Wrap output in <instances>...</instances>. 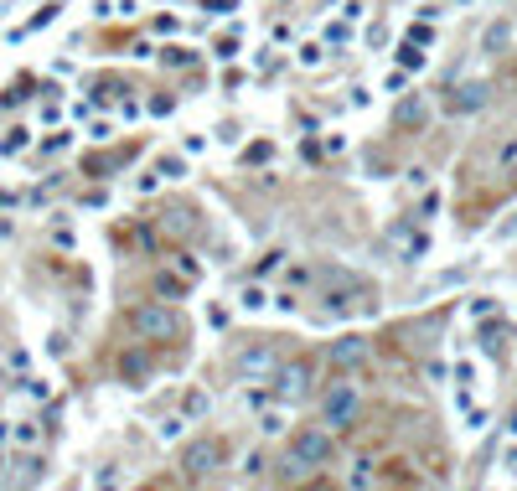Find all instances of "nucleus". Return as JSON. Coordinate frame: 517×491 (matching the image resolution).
<instances>
[{
	"label": "nucleus",
	"instance_id": "f257e3e1",
	"mask_svg": "<svg viewBox=\"0 0 517 491\" xmlns=\"http://www.w3.org/2000/svg\"><path fill=\"white\" fill-rule=\"evenodd\" d=\"M337 460V435H331L326 424H306V429H295L290 435V476H311L321 466H331Z\"/></svg>",
	"mask_w": 517,
	"mask_h": 491
},
{
	"label": "nucleus",
	"instance_id": "9d476101",
	"mask_svg": "<svg viewBox=\"0 0 517 491\" xmlns=\"http://www.w3.org/2000/svg\"><path fill=\"white\" fill-rule=\"evenodd\" d=\"M486 94H492V88H486V83H455V94H450V109L455 114H476V109H486Z\"/></svg>",
	"mask_w": 517,
	"mask_h": 491
},
{
	"label": "nucleus",
	"instance_id": "f03ea898",
	"mask_svg": "<svg viewBox=\"0 0 517 491\" xmlns=\"http://www.w3.org/2000/svg\"><path fill=\"white\" fill-rule=\"evenodd\" d=\"M130 331L140 336V342H176L181 316H176V305H166V300H140L130 311Z\"/></svg>",
	"mask_w": 517,
	"mask_h": 491
},
{
	"label": "nucleus",
	"instance_id": "f8f14e48",
	"mask_svg": "<svg viewBox=\"0 0 517 491\" xmlns=\"http://www.w3.org/2000/svg\"><path fill=\"white\" fill-rule=\"evenodd\" d=\"M399 57H404V68H424V52H419V42H414V47H399Z\"/></svg>",
	"mask_w": 517,
	"mask_h": 491
},
{
	"label": "nucleus",
	"instance_id": "a211bd4d",
	"mask_svg": "<svg viewBox=\"0 0 517 491\" xmlns=\"http://www.w3.org/2000/svg\"><path fill=\"white\" fill-rule=\"evenodd\" d=\"M507 218H512V223H507V228H502V238H512V233H517V207H512V212H507Z\"/></svg>",
	"mask_w": 517,
	"mask_h": 491
},
{
	"label": "nucleus",
	"instance_id": "dca6fc26",
	"mask_svg": "<svg viewBox=\"0 0 517 491\" xmlns=\"http://www.w3.org/2000/svg\"><path fill=\"white\" fill-rule=\"evenodd\" d=\"M512 156H517V140H507V145L497 150V161H502V166H512Z\"/></svg>",
	"mask_w": 517,
	"mask_h": 491
},
{
	"label": "nucleus",
	"instance_id": "1a4fd4ad",
	"mask_svg": "<svg viewBox=\"0 0 517 491\" xmlns=\"http://www.w3.org/2000/svg\"><path fill=\"white\" fill-rule=\"evenodd\" d=\"M512 42H517V26H512L507 16H497V21L481 32V52H486V57H507Z\"/></svg>",
	"mask_w": 517,
	"mask_h": 491
},
{
	"label": "nucleus",
	"instance_id": "4468645a",
	"mask_svg": "<svg viewBox=\"0 0 517 491\" xmlns=\"http://www.w3.org/2000/svg\"><path fill=\"white\" fill-rule=\"evenodd\" d=\"M243 305H249V311H259V305H264V290L249 285V290H243Z\"/></svg>",
	"mask_w": 517,
	"mask_h": 491
},
{
	"label": "nucleus",
	"instance_id": "2eb2a0df",
	"mask_svg": "<svg viewBox=\"0 0 517 491\" xmlns=\"http://www.w3.org/2000/svg\"><path fill=\"white\" fill-rule=\"evenodd\" d=\"M187 414H207V398L202 393H187Z\"/></svg>",
	"mask_w": 517,
	"mask_h": 491
},
{
	"label": "nucleus",
	"instance_id": "f3484780",
	"mask_svg": "<svg viewBox=\"0 0 517 491\" xmlns=\"http://www.w3.org/2000/svg\"><path fill=\"white\" fill-rule=\"evenodd\" d=\"M502 466H507V471L517 476V450H507V455H502Z\"/></svg>",
	"mask_w": 517,
	"mask_h": 491
},
{
	"label": "nucleus",
	"instance_id": "20e7f679",
	"mask_svg": "<svg viewBox=\"0 0 517 491\" xmlns=\"http://www.w3.org/2000/svg\"><path fill=\"white\" fill-rule=\"evenodd\" d=\"M218 466H223V440L218 435H197L187 450H181V476H187V481L218 476Z\"/></svg>",
	"mask_w": 517,
	"mask_h": 491
},
{
	"label": "nucleus",
	"instance_id": "0eeeda50",
	"mask_svg": "<svg viewBox=\"0 0 517 491\" xmlns=\"http://www.w3.org/2000/svg\"><path fill=\"white\" fill-rule=\"evenodd\" d=\"M393 125H399L404 135H419L424 125H430V99H424V94H409V88H404L399 104H393Z\"/></svg>",
	"mask_w": 517,
	"mask_h": 491
},
{
	"label": "nucleus",
	"instance_id": "6ab92c4d",
	"mask_svg": "<svg viewBox=\"0 0 517 491\" xmlns=\"http://www.w3.org/2000/svg\"><path fill=\"white\" fill-rule=\"evenodd\" d=\"M233 6V0H207V11H228Z\"/></svg>",
	"mask_w": 517,
	"mask_h": 491
},
{
	"label": "nucleus",
	"instance_id": "39448f33",
	"mask_svg": "<svg viewBox=\"0 0 517 491\" xmlns=\"http://www.w3.org/2000/svg\"><path fill=\"white\" fill-rule=\"evenodd\" d=\"M275 367H280V352L269 347V342H254V347H243L233 357V373L243 383H269V378H275Z\"/></svg>",
	"mask_w": 517,
	"mask_h": 491
},
{
	"label": "nucleus",
	"instance_id": "9b49d317",
	"mask_svg": "<svg viewBox=\"0 0 517 491\" xmlns=\"http://www.w3.org/2000/svg\"><path fill=\"white\" fill-rule=\"evenodd\" d=\"M119 373H125V378H130V383H135V378H140V373H145V362H140V357H135V352H130V357H125V362H119Z\"/></svg>",
	"mask_w": 517,
	"mask_h": 491
},
{
	"label": "nucleus",
	"instance_id": "6e6552de",
	"mask_svg": "<svg viewBox=\"0 0 517 491\" xmlns=\"http://www.w3.org/2000/svg\"><path fill=\"white\" fill-rule=\"evenodd\" d=\"M326 357H331V367H337V373H352V367L368 362V342H362V336H337Z\"/></svg>",
	"mask_w": 517,
	"mask_h": 491
},
{
	"label": "nucleus",
	"instance_id": "aec40b11",
	"mask_svg": "<svg viewBox=\"0 0 517 491\" xmlns=\"http://www.w3.org/2000/svg\"><path fill=\"white\" fill-rule=\"evenodd\" d=\"M512 429H517V409H512Z\"/></svg>",
	"mask_w": 517,
	"mask_h": 491
},
{
	"label": "nucleus",
	"instance_id": "ddd939ff",
	"mask_svg": "<svg viewBox=\"0 0 517 491\" xmlns=\"http://www.w3.org/2000/svg\"><path fill=\"white\" fill-rule=\"evenodd\" d=\"M156 290H161V295H181V280H171V274H156Z\"/></svg>",
	"mask_w": 517,
	"mask_h": 491
},
{
	"label": "nucleus",
	"instance_id": "423d86ee",
	"mask_svg": "<svg viewBox=\"0 0 517 491\" xmlns=\"http://www.w3.org/2000/svg\"><path fill=\"white\" fill-rule=\"evenodd\" d=\"M269 383H275V393L285 398V404H300V398L311 393V362H280Z\"/></svg>",
	"mask_w": 517,
	"mask_h": 491
},
{
	"label": "nucleus",
	"instance_id": "7ed1b4c3",
	"mask_svg": "<svg viewBox=\"0 0 517 491\" xmlns=\"http://www.w3.org/2000/svg\"><path fill=\"white\" fill-rule=\"evenodd\" d=\"M362 414V393L357 383H331L326 398H321V424L331 429V435H342V429H352Z\"/></svg>",
	"mask_w": 517,
	"mask_h": 491
}]
</instances>
